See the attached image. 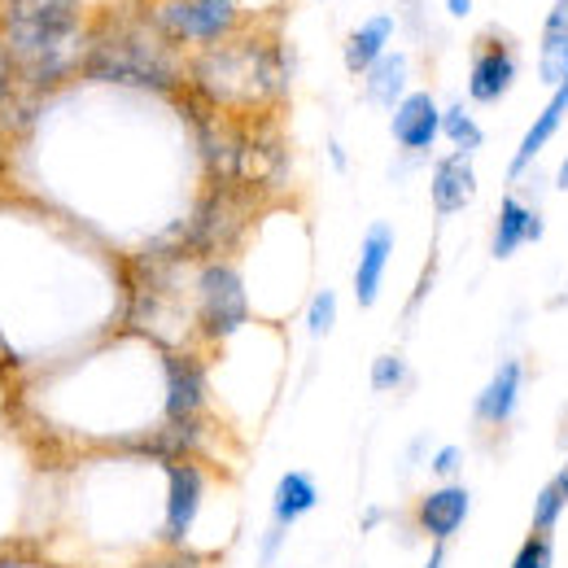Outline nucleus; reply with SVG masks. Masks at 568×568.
Returning a JSON list of instances; mask_svg holds the SVG:
<instances>
[{"label":"nucleus","instance_id":"6e6552de","mask_svg":"<svg viewBox=\"0 0 568 568\" xmlns=\"http://www.w3.org/2000/svg\"><path fill=\"white\" fill-rule=\"evenodd\" d=\"M206 503V468L197 459H175L166 464V503H162V542L180 551L202 516Z\"/></svg>","mask_w":568,"mask_h":568},{"label":"nucleus","instance_id":"c756f323","mask_svg":"<svg viewBox=\"0 0 568 568\" xmlns=\"http://www.w3.org/2000/svg\"><path fill=\"white\" fill-rule=\"evenodd\" d=\"M446 565H450V542H433L425 568H446Z\"/></svg>","mask_w":568,"mask_h":568},{"label":"nucleus","instance_id":"bb28decb","mask_svg":"<svg viewBox=\"0 0 568 568\" xmlns=\"http://www.w3.org/2000/svg\"><path fill=\"white\" fill-rule=\"evenodd\" d=\"M542 31L568 36V0H551V9H547V18H542Z\"/></svg>","mask_w":568,"mask_h":568},{"label":"nucleus","instance_id":"5701e85b","mask_svg":"<svg viewBox=\"0 0 568 568\" xmlns=\"http://www.w3.org/2000/svg\"><path fill=\"white\" fill-rule=\"evenodd\" d=\"M464 464H468V450H464L459 442H442V446H433L425 473L437 486H446V481H459V477H464Z\"/></svg>","mask_w":568,"mask_h":568},{"label":"nucleus","instance_id":"c9c22d12","mask_svg":"<svg viewBox=\"0 0 568 568\" xmlns=\"http://www.w3.org/2000/svg\"><path fill=\"white\" fill-rule=\"evenodd\" d=\"M141 568H189L184 560H149V565H141Z\"/></svg>","mask_w":568,"mask_h":568},{"label":"nucleus","instance_id":"4be33fe9","mask_svg":"<svg viewBox=\"0 0 568 568\" xmlns=\"http://www.w3.org/2000/svg\"><path fill=\"white\" fill-rule=\"evenodd\" d=\"M565 511H568V498H565V490L556 486V477H551V481L538 486V495H534L529 529H534V534H556V525L565 520Z\"/></svg>","mask_w":568,"mask_h":568},{"label":"nucleus","instance_id":"f704fd0d","mask_svg":"<svg viewBox=\"0 0 568 568\" xmlns=\"http://www.w3.org/2000/svg\"><path fill=\"white\" fill-rule=\"evenodd\" d=\"M556 486H560L565 498H568V455H565V464H560V473H556Z\"/></svg>","mask_w":568,"mask_h":568},{"label":"nucleus","instance_id":"4468645a","mask_svg":"<svg viewBox=\"0 0 568 568\" xmlns=\"http://www.w3.org/2000/svg\"><path fill=\"white\" fill-rule=\"evenodd\" d=\"M468 516H473V490L464 481L433 486L416 503V529L425 534L428 542H450L468 525Z\"/></svg>","mask_w":568,"mask_h":568},{"label":"nucleus","instance_id":"c85d7f7f","mask_svg":"<svg viewBox=\"0 0 568 568\" xmlns=\"http://www.w3.org/2000/svg\"><path fill=\"white\" fill-rule=\"evenodd\" d=\"M428 455H433V450H428V437H416V442H412V450L403 455V464H407V468H416V464H428Z\"/></svg>","mask_w":568,"mask_h":568},{"label":"nucleus","instance_id":"9d476101","mask_svg":"<svg viewBox=\"0 0 568 568\" xmlns=\"http://www.w3.org/2000/svg\"><path fill=\"white\" fill-rule=\"evenodd\" d=\"M520 398H525V358L520 355L498 358L490 381H486V385L477 389V398H473V425L486 428V433L511 428L516 412H520Z\"/></svg>","mask_w":568,"mask_h":568},{"label":"nucleus","instance_id":"473e14b6","mask_svg":"<svg viewBox=\"0 0 568 568\" xmlns=\"http://www.w3.org/2000/svg\"><path fill=\"white\" fill-rule=\"evenodd\" d=\"M442 4H446V13L459 22V18H468V13H473V4H477V0H442Z\"/></svg>","mask_w":568,"mask_h":568},{"label":"nucleus","instance_id":"20e7f679","mask_svg":"<svg viewBox=\"0 0 568 568\" xmlns=\"http://www.w3.org/2000/svg\"><path fill=\"white\" fill-rule=\"evenodd\" d=\"M245 320H250V293L241 272L223 258L202 263L193 281V324L202 342H227L236 328H245Z\"/></svg>","mask_w":568,"mask_h":568},{"label":"nucleus","instance_id":"412c9836","mask_svg":"<svg viewBox=\"0 0 568 568\" xmlns=\"http://www.w3.org/2000/svg\"><path fill=\"white\" fill-rule=\"evenodd\" d=\"M412 363L403 355H376L372 358V372H367V385H372V394H403V389H412Z\"/></svg>","mask_w":568,"mask_h":568},{"label":"nucleus","instance_id":"7c9ffc66","mask_svg":"<svg viewBox=\"0 0 568 568\" xmlns=\"http://www.w3.org/2000/svg\"><path fill=\"white\" fill-rule=\"evenodd\" d=\"M328 158H333V171H342V175L351 171V158H346V144L337 141V136L328 141Z\"/></svg>","mask_w":568,"mask_h":568},{"label":"nucleus","instance_id":"ddd939ff","mask_svg":"<svg viewBox=\"0 0 568 568\" xmlns=\"http://www.w3.org/2000/svg\"><path fill=\"white\" fill-rule=\"evenodd\" d=\"M568 119V83L565 88H556V92H547V105L534 114V123L525 128V136L516 144V153H511V162H507V189H516V184H525L529 175H534V166H538V158L547 153V144L560 136V128H565Z\"/></svg>","mask_w":568,"mask_h":568},{"label":"nucleus","instance_id":"f3484780","mask_svg":"<svg viewBox=\"0 0 568 568\" xmlns=\"http://www.w3.org/2000/svg\"><path fill=\"white\" fill-rule=\"evenodd\" d=\"M315 507H320V486H315V477H311L306 468H288L281 481H276V490H272V525L288 534V529L302 525Z\"/></svg>","mask_w":568,"mask_h":568},{"label":"nucleus","instance_id":"72a5a7b5","mask_svg":"<svg viewBox=\"0 0 568 568\" xmlns=\"http://www.w3.org/2000/svg\"><path fill=\"white\" fill-rule=\"evenodd\" d=\"M551 189H556V193H568V153H565V158H560V162H556V175H551Z\"/></svg>","mask_w":568,"mask_h":568},{"label":"nucleus","instance_id":"f257e3e1","mask_svg":"<svg viewBox=\"0 0 568 568\" xmlns=\"http://www.w3.org/2000/svg\"><path fill=\"white\" fill-rule=\"evenodd\" d=\"M0 40L31 88H49L74 67L71 40L79 31V0H9Z\"/></svg>","mask_w":568,"mask_h":568},{"label":"nucleus","instance_id":"cd10ccee","mask_svg":"<svg viewBox=\"0 0 568 568\" xmlns=\"http://www.w3.org/2000/svg\"><path fill=\"white\" fill-rule=\"evenodd\" d=\"M13 74H18V62H13V53H9V44L0 40V101L13 92Z\"/></svg>","mask_w":568,"mask_h":568},{"label":"nucleus","instance_id":"6ab92c4d","mask_svg":"<svg viewBox=\"0 0 568 568\" xmlns=\"http://www.w3.org/2000/svg\"><path fill=\"white\" fill-rule=\"evenodd\" d=\"M442 141L450 144L455 153H473V158H477V149L486 144V128L477 123V114H473L468 101L442 105Z\"/></svg>","mask_w":568,"mask_h":568},{"label":"nucleus","instance_id":"39448f33","mask_svg":"<svg viewBox=\"0 0 568 568\" xmlns=\"http://www.w3.org/2000/svg\"><path fill=\"white\" fill-rule=\"evenodd\" d=\"M236 0H158L149 27L166 44H219L236 31Z\"/></svg>","mask_w":568,"mask_h":568},{"label":"nucleus","instance_id":"dca6fc26","mask_svg":"<svg viewBox=\"0 0 568 568\" xmlns=\"http://www.w3.org/2000/svg\"><path fill=\"white\" fill-rule=\"evenodd\" d=\"M394 31H398V18H394V13H372V18H363L355 31L346 36V44H342V62H346V71L363 79V74L389 53Z\"/></svg>","mask_w":568,"mask_h":568},{"label":"nucleus","instance_id":"2eb2a0df","mask_svg":"<svg viewBox=\"0 0 568 568\" xmlns=\"http://www.w3.org/2000/svg\"><path fill=\"white\" fill-rule=\"evenodd\" d=\"M394 245H398V236H394V227H389L385 219L367 223V232H363V241H358V258H355V302L363 311L376 306V297H381V284H385V272H389Z\"/></svg>","mask_w":568,"mask_h":568},{"label":"nucleus","instance_id":"7ed1b4c3","mask_svg":"<svg viewBox=\"0 0 568 568\" xmlns=\"http://www.w3.org/2000/svg\"><path fill=\"white\" fill-rule=\"evenodd\" d=\"M83 71L97 79H114V83H141V88L180 83L166 40H149V36H101L83 53Z\"/></svg>","mask_w":568,"mask_h":568},{"label":"nucleus","instance_id":"9b49d317","mask_svg":"<svg viewBox=\"0 0 568 568\" xmlns=\"http://www.w3.org/2000/svg\"><path fill=\"white\" fill-rule=\"evenodd\" d=\"M389 136L407 158L425 162L433 144L442 141V105L433 92H407L394 110H389Z\"/></svg>","mask_w":568,"mask_h":568},{"label":"nucleus","instance_id":"b1692460","mask_svg":"<svg viewBox=\"0 0 568 568\" xmlns=\"http://www.w3.org/2000/svg\"><path fill=\"white\" fill-rule=\"evenodd\" d=\"M333 328H337V293L333 288H320L306 302V337L311 342H324Z\"/></svg>","mask_w":568,"mask_h":568},{"label":"nucleus","instance_id":"0eeeda50","mask_svg":"<svg viewBox=\"0 0 568 568\" xmlns=\"http://www.w3.org/2000/svg\"><path fill=\"white\" fill-rule=\"evenodd\" d=\"M206 363L193 351H162V425L206 428Z\"/></svg>","mask_w":568,"mask_h":568},{"label":"nucleus","instance_id":"aec40b11","mask_svg":"<svg viewBox=\"0 0 568 568\" xmlns=\"http://www.w3.org/2000/svg\"><path fill=\"white\" fill-rule=\"evenodd\" d=\"M538 83L547 92H556V88L568 83V36L542 31V40H538Z\"/></svg>","mask_w":568,"mask_h":568},{"label":"nucleus","instance_id":"423d86ee","mask_svg":"<svg viewBox=\"0 0 568 568\" xmlns=\"http://www.w3.org/2000/svg\"><path fill=\"white\" fill-rule=\"evenodd\" d=\"M520 83V40L507 31H481L473 40V58H468V105H498L511 88Z\"/></svg>","mask_w":568,"mask_h":568},{"label":"nucleus","instance_id":"1a4fd4ad","mask_svg":"<svg viewBox=\"0 0 568 568\" xmlns=\"http://www.w3.org/2000/svg\"><path fill=\"white\" fill-rule=\"evenodd\" d=\"M547 236V214L534 197H525L520 189H507L498 197L495 227H490V258L495 263H511L525 245H538Z\"/></svg>","mask_w":568,"mask_h":568},{"label":"nucleus","instance_id":"f8f14e48","mask_svg":"<svg viewBox=\"0 0 568 568\" xmlns=\"http://www.w3.org/2000/svg\"><path fill=\"white\" fill-rule=\"evenodd\" d=\"M428 202L437 219H455L477 202V162L473 153H442L428 166Z\"/></svg>","mask_w":568,"mask_h":568},{"label":"nucleus","instance_id":"2f4dec72","mask_svg":"<svg viewBox=\"0 0 568 568\" xmlns=\"http://www.w3.org/2000/svg\"><path fill=\"white\" fill-rule=\"evenodd\" d=\"M381 525H385V507H367V516L358 520L363 534H372V529H381Z\"/></svg>","mask_w":568,"mask_h":568},{"label":"nucleus","instance_id":"f03ea898","mask_svg":"<svg viewBox=\"0 0 568 568\" xmlns=\"http://www.w3.org/2000/svg\"><path fill=\"white\" fill-rule=\"evenodd\" d=\"M288 49L284 44H214L193 62V88L211 105H267L288 88Z\"/></svg>","mask_w":568,"mask_h":568},{"label":"nucleus","instance_id":"a211bd4d","mask_svg":"<svg viewBox=\"0 0 568 568\" xmlns=\"http://www.w3.org/2000/svg\"><path fill=\"white\" fill-rule=\"evenodd\" d=\"M407 79H412V53L389 49L372 71L363 74V101L381 105V110H394L407 97Z\"/></svg>","mask_w":568,"mask_h":568},{"label":"nucleus","instance_id":"a878e982","mask_svg":"<svg viewBox=\"0 0 568 568\" xmlns=\"http://www.w3.org/2000/svg\"><path fill=\"white\" fill-rule=\"evenodd\" d=\"M284 529H276V525H267V534H263V542H258V568H272L276 560H281L284 551Z\"/></svg>","mask_w":568,"mask_h":568},{"label":"nucleus","instance_id":"393cba45","mask_svg":"<svg viewBox=\"0 0 568 568\" xmlns=\"http://www.w3.org/2000/svg\"><path fill=\"white\" fill-rule=\"evenodd\" d=\"M507 568H556V534H525Z\"/></svg>","mask_w":568,"mask_h":568}]
</instances>
